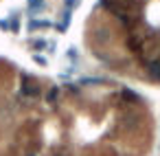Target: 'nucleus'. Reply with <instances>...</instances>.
Listing matches in <instances>:
<instances>
[]
</instances>
